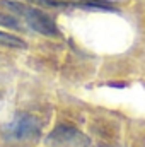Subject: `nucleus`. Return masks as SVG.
Segmentation results:
<instances>
[{
    "mask_svg": "<svg viewBox=\"0 0 145 147\" xmlns=\"http://www.w3.org/2000/svg\"><path fill=\"white\" fill-rule=\"evenodd\" d=\"M0 5L5 7L7 10L17 14L19 17H24L28 26L39 34H43V36H58V28H56L53 17L50 14H46L44 10L26 5L22 2H15V0H2Z\"/></svg>",
    "mask_w": 145,
    "mask_h": 147,
    "instance_id": "1",
    "label": "nucleus"
},
{
    "mask_svg": "<svg viewBox=\"0 0 145 147\" xmlns=\"http://www.w3.org/2000/svg\"><path fill=\"white\" fill-rule=\"evenodd\" d=\"M0 45L9 46V48H26V43L21 38L14 36L10 33H5V31H0Z\"/></svg>",
    "mask_w": 145,
    "mask_h": 147,
    "instance_id": "4",
    "label": "nucleus"
},
{
    "mask_svg": "<svg viewBox=\"0 0 145 147\" xmlns=\"http://www.w3.org/2000/svg\"><path fill=\"white\" fill-rule=\"evenodd\" d=\"M0 26L10 28V29H21L19 19L14 17V16H9V14H5V12H0Z\"/></svg>",
    "mask_w": 145,
    "mask_h": 147,
    "instance_id": "5",
    "label": "nucleus"
},
{
    "mask_svg": "<svg viewBox=\"0 0 145 147\" xmlns=\"http://www.w3.org/2000/svg\"><path fill=\"white\" fill-rule=\"evenodd\" d=\"M41 125L36 116L28 113L15 115L2 127V137L7 142H33L39 137Z\"/></svg>",
    "mask_w": 145,
    "mask_h": 147,
    "instance_id": "2",
    "label": "nucleus"
},
{
    "mask_svg": "<svg viewBox=\"0 0 145 147\" xmlns=\"http://www.w3.org/2000/svg\"><path fill=\"white\" fill-rule=\"evenodd\" d=\"M46 142L51 147H91L92 142L91 139L82 134L80 130H77L72 125H58L56 128H53L48 137Z\"/></svg>",
    "mask_w": 145,
    "mask_h": 147,
    "instance_id": "3",
    "label": "nucleus"
}]
</instances>
